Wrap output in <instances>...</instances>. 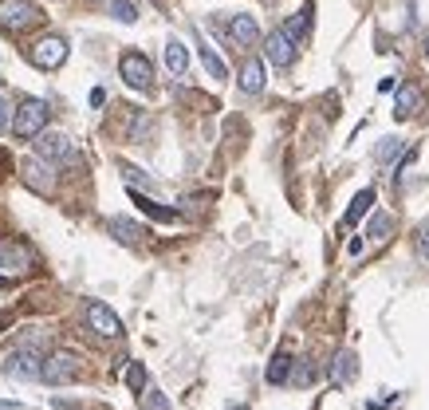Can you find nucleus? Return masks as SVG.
<instances>
[{
    "label": "nucleus",
    "mask_w": 429,
    "mask_h": 410,
    "mask_svg": "<svg viewBox=\"0 0 429 410\" xmlns=\"http://www.w3.org/2000/svg\"><path fill=\"white\" fill-rule=\"evenodd\" d=\"M43 20V12L32 0H0V28L4 32H28Z\"/></svg>",
    "instance_id": "obj_1"
},
{
    "label": "nucleus",
    "mask_w": 429,
    "mask_h": 410,
    "mask_svg": "<svg viewBox=\"0 0 429 410\" xmlns=\"http://www.w3.org/2000/svg\"><path fill=\"white\" fill-rule=\"evenodd\" d=\"M36 158L40 162H75V142H71L68 135H59V130H43V135H36Z\"/></svg>",
    "instance_id": "obj_2"
},
{
    "label": "nucleus",
    "mask_w": 429,
    "mask_h": 410,
    "mask_svg": "<svg viewBox=\"0 0 429 410\" xmlns=\"http://www.w3.org/2000/svg\"><path fill=\"white\" fill-rule=\"evenodd\" d=\"M4 375L16 379V383H40V375H43V359H40V351L16 347L9 359H4Z\"/></svg>",
    "instance_id": "obj_3"
},
{
    "label": "nucleus",
    "mask_w": 429,
    "mask_h": 410,
    "mask_svg": "<svg viewBox=\"0 0 429 410\" xmlns=\"http://www.w3.org/2000/svg\"><path fill=\"white\" fill-rule=\"evenodd\" d=\"M75 379H79V355H75V351H55V355L43 359L40 383L63 387V383H75Z\"/></svg>",
    "instance_id": "obj_4"
},
{
    "label": "nucleus",
    "mask_w": 429,
    "mask_h": 410,
    "mask_svg": "<svg viewBox=\"0 0 429 410\" xmlns=\"http://www.w3.org/2000/svg\"><path fill=\"white\" fill-rule=\"evenodd\" d=\"M28 60L43 71L63 68V60H68V40H63V36H43V40H36L32 48H28Z\"/></svg>",
    "instance_id": "obj_5"
},
{
    "label": "nucleus",
    "mask_w": 429,
    "mask_h": 410,
    "mask_svg": "<svg viewBox=\"0 0 429 410\" xmlns=\"http://www.w3.org/2000/svg\"><path fill=\"white\" fill-rule=\"evenodd\" d=\"M43 127H48V102L43 99H28L16 111V119H12L16 138H36V135H43Z\"/></svg>",
    "instance_id": "obj_6"
},
{
    "label": "nucleus",
    "mask_w": 429,
    "mask_h": 410,
    "mask_svg": "<svg viewBox=\"0 0 429 410\" xmlns=\"http://www.w3.org/2000/svg\"><path fill=\"white\" fill-rule=\"evenodd\" d=\"M118 71H122L127 87H134V91H146V87L154 83V68H150V60H146L142 51H127V56L118 60Z\"/></svg>",
    "instance_id": "obj_7"
},
{
    "label": "nucleus",
    "mask_w": 429,
    "mask_h": 410,
    "mask_svg": "<svg viewBox=\"0 0 429 410\" xmlns=\"http://www.w3.org/2000/svg\"><path fill=\"white\" fill-rule=\"evenodd\" d=\"M87 327H91L95 335H102V340H118V335H122V320H118L107 304H99V300L87 304Z\"/></svg>",
    "instance_id": "obj_8"
},
{
    "label": "nucleus",
    "mask_w": 429,
    "mask_h": 410,
    "mask_svg": "<svg viewBox=\"0 0 429 410\" xmlns=\"http://www.w3.org/2000/svg\"><path fill=\"white\" fill-rule=\"evenodd\" d=\"M24 182L36 189V194H43V197L55 189V174H51V166L40 162V158H28V162H24Z\"/></svg>",
    "instance_id": "obj_9"
},
{
    "label": "nucleus",
    "mask_w": 429,
    "mask_h": 410,
    "mask_svg": "<svg viewBox=\"0 0 429 410\" xmlns=\"http://www.w3.org/2000/svg\"><path fill=\"white\" fill-rule=\"evenodd\" d=\"M295 48H300V43H292V40H287V36L276 28V32L268 36V48H264V51H268V60L276 63V68H292V63H295Z\"/></svg>",
    "instance_id": "obj_10"
},
{
    "label": "nucleus",
    "mask_w": 429,
    "mask_h": 410,
    "mask_svg": "<svg viewBox=\"0 0 429 410\" xmlns=\"http://www.w3.org/2000/svg\"><path fill=\"white\" fill-rule=\"evenodd\" d=\"M0 268H12V273H24V268H32V248H28V245H16V241L0 245Z\"/></svg>",
    "instance_id": "obj_11"
},
{
    "label": "nucleus",
    "mask_w": 429,
    "mask_h": 410,
    "mask_svg": "<svg viewBox=\"0 0 429 410\" xmlns=\"http://www.w3.org/2000/svg\"><path fill=\"white\" fill-rule=\"evenodd\" d=\"M421 102H425V91H421L418 83H402L398 87V99H394V115L398 119H410Z\"/></svg>",
    "instance_id": "obj_12"
},
{
    "label": "nucleus",
    "mask_w": 429,
    "mask_h": 410,
    "mask_svg": "<svg viewBox=\"0 0 429 410\" xmlns=\"http://www.w3.org/2000/svg\"><path fill=\"white\" fill-rule=\"evenodd\" d=\"M228 36H233V43L236 48H253L256 40H260V28H256V20L253 16H233V24H228Z\"/></svg>",
    "instance_id": "obj_13"
},
{
    "label": "nucleus",
    "mask_w": 429,
    "mask_h": 410,
    "mask_svg": "<svg viewBox=\"0 0 429 410\" xmlns=\"http://www.w3.org/2000/svg\"><path fill=\"white\" fill-rule=\"evenodd\" d=\"M107 229H110V237H115V241H122V245H138V241L146 237V229H142V225H138V221H127V217H110V225H107Z\"/></svg>",
    "instance_id": "obj_14"
},
{
    "label": "nucleus",
    "mask_w": 429,
    "mask_h": 410,
    "mask_svg": "<svg viewBox=\"0 0 429 410\" xmlns=\"http://www.w3.org/2000/svg\"><path fill=\"white\" fill-rule=\"evenodd\" d=\"M240 91H248V95L264 91V63L260 60H244V68H240Z\"/></svg>",
    "instance_id": "obj_15"
},
{
    "label": "nucleus",
    "mask_w": 429,
    "mask_h": 410,
    "mask_svg": "<svg viewBox=\"0 0 429 410\" xmlns=\"http://www.w3.org/2000/svg\"><path fill=\"white\" fill-rule=\"evenodd\" d=\"M307 24H312V4H303V9L295 12V16H287V24L280 28V32H284L292 43H300L303 36H307Z\"/></svg>",
    "instance_id": "obj_16"
},
{
    "label": "nucleus",
    "mask_w": 429,
    "mask_h": 410,
    "mask_svg": "<svg viewBox=\"0 0 429 410\" xmlns=\"http://www.w3.org/2000/svg\"><path fill=\"white\" fill-rule=\"evenodd\" d=\"M354 371H359V367H354V351H339V359L331 363V383L346 387L354 379Z\"/></svg>",
    "instance_id": "obj_17"
},
{
    "label": "nucleus",
    "mask_w": 429,
    "mask_h": 410,
    "mask_svg": "<svg viewBox=\"0 0 429 410\" xmlns=\"http://www.w3.org/2000/svg\"><path fill=\"white\" fill-rule=\"evenodd\" d=\"M166 68L174 71V75H186L189 51H186V43H181V40H166Z\"/></svg>",
    "instance_id": "obj_18"
},
{
    "label": "nucleus",
    "mask_w": 429,
    "mask_h": 410,
    "mask_svg": "<svg viewBox=\"0 0 429 410\" xmlns=\"http://www.w3.org/2000/svg\"><path fill=\"white\" fill-rule=\"evenodd\" d=\"M264 379H268L272 387L287 383V379H292V355H287V351H280V355H272V363H268V371H264Z\"/></svg>",
    "instance_id": "obj_19"
},
{
    "label": "nucleus",
    "mask_w": 429,
    "mask_h": 410,
    "mask_svg": "<svg viewBox=\"0 0 429 410\" xmlns=\"http://www.w3.org/2000/svg\"><path fill=\"white\" fill-rule=\"evenodd\" d=\"M390 229H394V217H390V214H374L371 225H366V237H371L374 245H382V241H390Z\"/></svg>",
    "instance_id": "obj_20"
},
{
    "label": "nucleus",
    "mask_w": 429,
    "mask_h": 410,
    "mask_svg": "<svg viewBox=\"0 0 429 410\" xmlns=\"http://www.w3.org/2000/svg\"><path fill=\"white\" fill-rule=\"evenodd\" d=\"M130 197H134L138 205H142L150 217H158V221H177V209H166V205H158V201H150V197H142L138 189H130Z\"/></svg>",
    "instance_id": "obj_21"
},
{
    "label": "nucleus",
    "mask_w": 429,
    "mask_h": 410,
    "mask_svg": "<svg viewBox=\"0 0 429 410\" xmlns=\"http://www.w3.org/2000/svg\"><path fill=\"white\" fill-rule=\"evenodd\" d=\"M371 205H374V189L366 186V189H362V194H359V197H354V201H351V209H346L343 225H354V221H359L362 214H366V209H371Z\"/></svg>",
    "instance_id": "obj_22"
},
{
    "label": "nucleus",
    "mask_w": 429,
    "mask_h": 410,
    "mask_svg": "<svg viewBox=\"0 0 429 410\" xmlns=\"http://www.w3.org/2000/svg\"><path fill=\"white\" fill-rule=\"evenodd\" d=\"M201 63H205V71H209L213 79H225V75H228L225 60H221V56H217V51L209 48V43H201Z\"/></svg>",
    "instance_id": "obj_23"
},
{
    "label": "nucleus",
    "mask_w": 429,
    "mask_h": 410,
    "mask_svg": "<svg viewBox=\"0 0 429 410\" xmlns=\"http://www.w3.org/2000/svg\"><path fill=\"white\" fill-rule=\"evenodd\" d=\"M110 16L122 20V24H134V20H138V9L130 4V0H110Z\"/></svg>",
    "instance_id": "obj_24"
},
{
    "label": "nucleus",
    "mask_w": 429,
    "mask_h": 410,
    "mask_svg": "<svg viewBox=\"0 0 429 410\" xmlns=\"http://www.w3.org/2000/svg\"><path fill=\"white\" fill-rule=\"evenodd\" d=\"M127 387L142 399V391H146V367H142V363H130V367H127Z\"/></svg>",
    "instance_id": "obj_25"
},
{
    "label": "nucleus",
    "mask_w": 429,
    "mask_h": 410,
    "mask_svg": "<svg viewBox=\"0 0 429 410\" xmlns=\"http://www.w3.org/2000/svg\"><path fill=\"white\" fill-rule=\"evenodd\" d=\"M402 154V138H382V146L374 150V158L378 162H390V158H398Z\"/></svg>",
    "instance_id": "obj_26"
},
{
    "label": "nucleus",
    "mask_w": 429,
    "mask_h": 410,
    "mask_svg": "<svg viewBox=\"0 0 429 410\" xmlns=\"http://www.w3.org/2000/svg\"><path fill=\"white\" fill-rule=\"evenodd\" d=\"M142 402H146V410H169V399L161 391H146Z\"/></svg>",
    "instance_id": "obj_27"
},
{
    "label": "nucleus",
    "mask_w": 429,
    "mask_h": 410,
    "mask_svg": "<svg viewBox=\"0 0 429 410\" xmlns=\"http://www.w3.org/2000/svg\"><path fill=\"white\" fill-rule=\"evenodd\" d=\"M91 102H95V107H102V102H107V91H102V87H95V91H91Z\"/></svg>",
    "instance_id": "obj_28"
},
{
    "label": "nucleus",
    "mask_w": 429,
    "mask_h": 410,
    "mask_svg": "<svg viewBox=\"0 0 429 410\" xmlns=\"http://www.w3.org/2000/svg\"><path fill=\"white\" fill-rule=\"evenodd\" d=\"M4 127H9V102L0 99V130H4Z\"/></svg>",
    "instance_id": "obj_29"
},
{
    "label": "nucleus",
    "mask_w": 429,
    "mask_h": 410,
    "mask_svg": "<svg viewBox=\"0 0 429 410\" xmlns=\"http://www.w3.org/2000/svg\"><path fill=\"white\" fill-rule=\"evenodd\" d=\"M421 253H425V261H429V229H425V237H421Z\"/></svg>",
    "instance_id": "obj_30"
},
{
    "label": "nucleus",
    "mask_w": 429,
    "mask_h": 410,
    "mask_svg": "<svg viewBox=\"0 0 429 410\" xmlns=\"http://www.w3.org/2000/svg\"><path fill=\"white\" fill-rule=\"evenodd\" d=\"M4 288H9V276H0V292H4Z\"/></svg>",
    "instance_id": "obj_31"
},
{
    "label": "nucleus",
    "mask_w": 429,
    "mask_h": 410,
    "mask_svg": "<svg viewBox=\"0 0 429 410\" xmlns=\"http://www.w3.org/2000/svg\"><path fill=\"white\" fill-rule=\"evenodd\" d=\"M4 327H9V320H4V316H0V332H4Z\"/></svg>",
    "instance_id": "obj_32"
},
{
    "label": "nucleus",
    "mask_w": 429,
    "mask_h": 410,
    "mask_svg": "<svg viewBox=\"0 0 429 410\" xmlns=\"http://www.w3.org/2000/svg\"><path fill=\"white\" fill-rule=\"evenodd\" d=\"M425 56H429V40H425Z\"/></svg>",
    "instance_id": "obj_33"
}]
</instances>
